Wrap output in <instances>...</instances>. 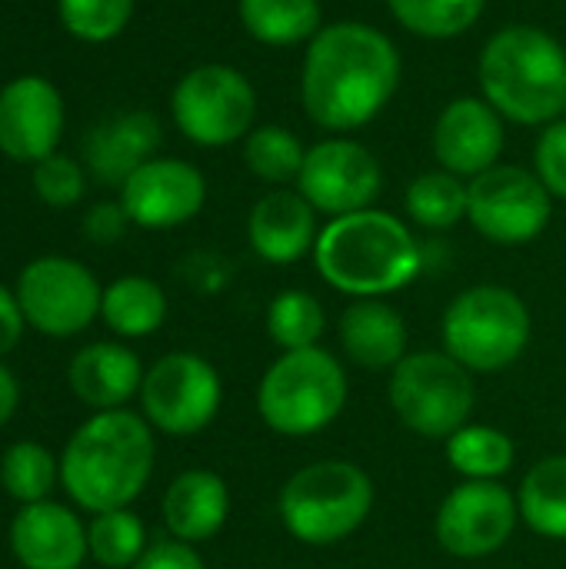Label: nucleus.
Returning a JSON list of instances; mask_svg holds the SVG:
<instances>
[{"mask_svg": "<svg viewBox=\"0 0 566 569\" xmlns=\"http://www.w3.org/2000/svg\"><path fill=\"white\" fill-rule=\"evenodd\" d=\"M400 70V53L384 30L360 20L324 23L300 70L304 110L324 130H357L394 100Z\"/></svg>", "mask_w": 566, "mask_h": 569, "instance_id": "f257e3e1", "label": "nucleus"}, {"mask_svg": "<svg viewBox=\"0 0 566 569\" xmlns=\"http://www.w3.org/2000/svg\"><path fill=\"white\" fill-rule=\"evenodd\" d=\"M153 427L130 410H103L73 430L60 453V483L87 513L130 507L150 483Z\"/></svg>", "mask_w": 566, "mask_h": 569, "instance_id": "f03ea898", "label": "nucleus"}, {"mask_svg": "<svg viewBox=\"0 0 566 569\" xmlns=\"http://www.w3.org/2000/svg\"><path fill=\"white\" fill-rule=\"evenodd\" d=\"M314 267L337 293L384 300L420 277L424 250L400 217L370 207L334 217L320 230Z\"/></svg>", "mask_w": 566, "mask_h": 569, "instance_id": "7ed1b4c3", "label": "nucleus"}, {"mask_svg": "<svg viewBox=\"0 0 566 569\" xmlns=\"http://www.w3.org/2000/svg\"><path fill=\"white\" fill-rule=\"evenodd\" d=\"M477 73L484 100L504 120L547 127L566 113L564 43L534 23L497 30L480 53Z\"/></svg>", "mask_w": 566, "mask_h": 569, "instance_id": "20e7f679", "label": "nucleus"}, {"mask_svg": "<svg viewBox=\"0 0 566 569\" xmlns=\"http://www.w3.org/2000/svg\"><path fill=\"white\" fill-rule=\"evenodd\" d=\"M377 490L364 467L350 460H317L300 467L277 497L284 530L304 547H337L374 513Z\"/></svg>", "mask_w": 566, "mask_h": 569, "instance_id": "39448f33", "label": "nucleus"}, {"mask_svg": "<svg viewBox=\"0 0 566 569\" xmlns=\"http://www.w3.org/2000/svg\"><path fill=\"white\" fill-rule=\"evenodd\" d=\"M350 400L344 363L324 350H284L257 383V413L280 437H314L327 430Z\"/></svg>", "mask_w": 566, "mask_h": 569, "instance_id": "423d86ee", "label": "nucleus"}, {"mask_svg": "<svg viewBox=\"0 0 566 569\" xmlns=\"http://www.w3.org/2000/svg\"><path fill=\"white\" fill-rule=\"evenodd\" d=\"M444 350L470 373H500L514 367L534 337V317L520 293L500 283L467 287L450 300L440 320Z\"/></svg>", "mask_w": 566, "mask_h": 569, "instance_id": "0eeeda50", "label": "nucleus"}, {"mask_svg": "<svg viewBox=\"0 0 566 569\" xmlns=\"http://www.w3.org/2000/svg\"><path fill=\"white\" fill-rule=\"evenodd\" d=\"M387 400L410 433L427 440H450L460 427L470 423L477 407V383L474 373L447 350H417L390 370Z\"/></svg>", "mask_w": 566, "mask_h": 569, "instance_id": "6e6552de", "label": "nucleus"}, {"mask_svg": "<svg viewBox=\"0 0 566 569\" xmlns=\"http://www.w3.org/2000/svg\"><path fill=\"white\" fill-rule=\"evenodd\" d=\"M170 113L177 130L197 147H230L254 130L257 90L237 67L200 63L177 80Z\"/></svg>", "mask_w": 566, "mask_h": 569, "instance_id": "1a4fd4ad", "label": "nucleus"}, {"mask_svg": "<svg viewBox=\"0 0 566 569\" xmlns=\"http://www.w3.org/2000/svg\"><path fill=\"white\" fill-rule=\"evenodd\" d=\"M224 403V380L217 367L190 350L160 357L140 387L143 420L167 437H193L207 430Z\"/></svg>", "mask_w": 566, "mask_h": 569, "instance_id": "9d476101", "label": "nucleus"}, {"mask_svg": "<svg viewBox=\"0 0 566 569\" xmlns=\"http://www.w3.org/2000/svg\"><path fill=\"white\" fill-rule=\"evenodd\" d=\"M554 213V197L527 167L497 163L467 183L470 227L500 247L534 243Z\"/></svg>", "mask_w": 566, "mask_h": 569, "instance_id": "9b49d317", "label": "nucleus"}, {"mask_svg": "<svg viewBox=\"0 0 566 569\" xmlns=\"http://www.w3.org/2000/svg\"><path fill=\"white\" fill-rule=\"evenodd\" d=\"M17 303L23 320L43 337H77L97 317L103 287L97 277L70 257H37L17 277Z\"/></svg>", "mask_w": 566, "mask_h": 569, "instance_id": "f8f14e48", "label": "nucleus"}, {"mask_svg": "<svg viewBox=\"0 0 566 569\" xmlns=\"http://www.w3.org/2000/svg\"><path fill=\"white\" fill-rule=\"evenodd\" d=\"M520 523L517 493L500 480H464L454 487L434 520V537L457 560H484L500 553Z\"/></svg>", "mask_w": 566, "mask_h": 569, "instance_id": "ddd939ff", "label": "nucleus"}, {"mask_svg": "<svg viewBox=\"0 0 566 569\" xmlns=\"http://www.w3.org/2000/svg\"><path fill=\"white\" fill-rule=\"evenodd\" d=\"M297 190L324 217H347L370 210L384 190V170L370 147L350 137H327L304 157Z\"/></svg>", "mask_w": 566, "mask_h": 569, "instance_id": "4468645a", "label": "nucleus"}, {"mask_svg": "<svg viewBox=\"0 0 566 569\" xmlns=\"http://www.w3.org/2000/svg\"><path fill=\"white\" fill-rule=\"evenodd\" d=\"M207 203L203 173L173 157H153L137 167L120 187V207L143 230H173L193 220Z\"/></svg>", "mask_w": 566, "mask_h": 569, "instance_id": "2eb2a0df", "label": "nucleus"}, {"mask_svg": "<svg viewBox=\"0 0 566 569\" xmlns=\"http://www.w3.org/2000/svg\"><path fill=\"white\" fill-rule=\"evenodd\" d=\"M63 137V97L37 73H23L0 90V153L17 163H40Z\"/></svg>", "mask_w": 566, "mask_h": 569, "instance_id": "dca6fc26", "label": "nucleus"}, {"mask_svg": "<svg viewBox=\"0 0 566 569\" xmlns=\"http://www.w3.org/2000/svg\"><path fill=\"white\" fill-rule=\"evenodd\" d=\"M504 140V117L484 97L450 100L434 123V157L440 170L460 180H474L497 167Z\"/></svg>", "mask_w": 566, "mask_h": 569, "instance_id": "f3484780", "label": "nucleus"}, {"mask_svg": "<svg viewBox=\"0 0 566 569\" xmlns=\"http://www.w3.org/2000/svg\"><path fill=\"white\" fill-rule=\"evenodd\" d=\"M10 553L23 569H80L90 557L87 527L53 500L27 503L10 523Z\"/></svg>", "mask_w": 566, "mask_h": 569, "instance_id": "a211bd4d", "label": "nucleus"}, {"mask_svg": "<svg viewBox=\"0 0 566 569\" xmlns=\"http://www.w3.org/2000/svg\"><path fill=\"white\" fill-rule=\"evenodd\" d=\"M247 237L260 260L277 267L297 263L317 247V210L300 190H270L254 203L247 217Z\"/></svg>", "mask_w": 566, "mask_h": 569, "instance_id": "6ab92c4d", "label": "nucleus"}, {"mask_svg": "<svg viewBox=\"0 0 566 569\" xmlns=\"http://www.w3.org/2000/svg\"><path fill=\"white\" fill-rule=\"evenodd\" d=\"M143 373L147 370L140 367V357L130 347L100 340L73 353L67 367V383L80 403L103 413L120 410L130 397H137L143 387Z\"/></svg>", "mask_w": 566, "mask_h": 569, "instance_id": "aec40b11", "label": "nucleus"}, {"mask_svg": "<svg viewBox=\"0 0 566 569\" xmlns=\"http://www.w3.org/2000/svg\"><path fill=\"white\" fill-rule=\"evenodd\" d=\"M157 147H160V120L147 110H130L93 127L83 143V157L100 183L123 187V180L137 167L153 160Z\"/></svg>", "mask_w": 566, "mask_h": 569, "instance_id": "412c9836", "label": "nucleus"}, {"mask_svg": "<svg viewBox=\"0 0 566 569\" xmlns=\"http://www.w3.org/2000/svg\"><path fill=\"white\" fill-rule=\"evenodd\" d=\"M160 513L173 540L203 543L227 527L230 490L214 470H183L170 480L160 500Z\"/></svg>", "mask_w": 566, "mask_h": 569, "instance_id": "4be33fe9", "label": "nucleus"}, {"mask_svg": "<svg viewBox=\"0 0 566 569\" xmlns=\"http://www.w3.org/2000/svg\"><path fill=\"white\" fill-rule=\"evenodd\" d=\"M340 350L354 367L394 370L407 357V320L384 300H354L337 323Z\"/></svg>", "mask_w": 566, "mask_h": 569, "instance_id": "5701e85b", "label": "nucleus"}, {"mask_svg": "<svg viewBox=\"0 0 566 569\" xmlns=\"http://www.w3.org/2000/svg\"><path fill=\"white\" fill-rule=\"evenodd\" d=\"M520 523L547 540H566V453L537 460L517 487Z\"/></svg>", "mask_w": 566, "mask_h": 569, "instance_id": "b1692460", "label": "nucleus"}, {"mask_svg": "<svg viewBox=\"0 0 566 569\" xmlns=\"http://www.w3.org/2000/svg\"><path fill=\"white\" fill-rule=\"evenodd\" d=\"M103 323L123 337V340H140L150 337L163 327L167 320V297L163 287L153 283L150 277H117L110 287H103V303H100Z\"/></svg>", "mask_w": 566, "mask_h": 569, "instance_id": "393cba45", "label": "nucleus"}, {"mask_svg": "<svg viewBox=\"0 0 566 569\" xmlns=\"http://www.w3.org/2000/svg\"><path fill=\"white\" fill-rule=\"evenodd\" d=\"M237 17L264 47H297L324 30L320 0H237Z\"/></svg>", "mask_w": 566, "mask_h": 569, "instance_id": "a878e982", "label": "nucleus"}, {"mask_svg": "<svg viewBox=\"0 0 566 569\" xmlns=\"http://www.w3.org/2000/svg\"><path fill=\"white\" fill-rule=\"evenodd\" d=\"M444 447H447L450 470L460 473L464 480H500L514 470L517 460V447L510 433L487 423L460 427L450 440H444Z\"/></svg>", "mask_w": 566, "mask_h": 569, "instance_id": "bb28decb", "label": "nucleus"}, {"mask_svg": "<svg viewBox=\"0 0 566 569\" xmlns=\"http://www.w3.org/2000/svg\"><path fill=\"white\" fill-rule=\"evenodd\" d=\"M404 207L424 230H450L467 220V183L447 170H427L407 187Z\"/></svg>", "mask_w": 566, "mask_h": 569, "instance_id": "cd10ccee", "label": "nucleus"}, {"mask_svg": "<svg viewBox=\"0 0 566 569\" xmlns=\"http://www.w3.org/2000/svg\"><path fill=\"white\" fill-rule=\"evenodd\" d=\"M147 527L130 507L93 513L87 527V550L97 567L130 569L147 553Z\"/></svg>", "mask_w": 566, "mask_h": 569, "instance_id": "c85d7f7f", "label": "nucleus"}, {"mask_svg": "<svg viewBox=\"0 0 566 569\" xmlns=\"http://www.w3.org/2000/svg\"><path fill=\"white\" fill-rule=\"evenodd\" d=\"M324 330H327V310L307 290H280L267 307V337L280 350L320 347Z\"/></svg>", "mask_w": 566, "mask_h": 569, "instance_id": "c756f323", "label": "nucleus"}, {"mask_svg": "<svg viewBox=\"0 0 566 569\" xmlns=\"http://www.w3.org/2000/svg\"><path fill=\"white\" fill-rule=\"evenodd\" d=\"M60 480V460L40 443H10L0 457V487L17 503H40Z\"/></svg>", "mask_w": 566, "mask_h": 569, "instance_id": "7c9ffc66", "label": "nucleus"}, {"mask_svg": "<svg viewBox=\"0 0 566 569\" xmlns=\"http://www.w3.org/2000/svg\"><path fill=\"white\" fill-rule=\"evenodd\" d=\"M387 7L404 30L427 40H450L480 20L487 0H387Z\"/></svg>", "mask_w": 566, "mask_h": 569, "instance_id": "2f4dec72", "label": "nucleus"}, {"mask_svg": "<svg viewBox=\"0 0 566 569\" xmlns=\"http://www.w3.org/2000/svg\"><path fill=\"white\" fill-rule=\"evenodd\" d=\"M304 157H307V150L297 140V133H290L280 123H264V127L250 130L244 140V160H247L250 173L260 177L264 183L297 180L304 170Z\"/></svg>", "mask_w": 566, "mask_h": 569, "instance_id": "473e14b6", "label": "nucleus"}, {"mask_svg": "<svg viewBox=\"0 0 566 569\" xmlns=\"http://www.w3.org/2000/svg\"><path fill=\"white\" fill-rule=\"evenodd\" d=\"M60 23L83 43H107L133 17V0H57Z\"/></svg>", "mask_w": 566, "mask_h": 569, "instance_id": "72a5a7b5", "label": "nucleus"}, {"mask_svg": "<svg viewBox=\"0 0 566 569\" xmlns=\"http://www.w3.org/2000/svg\"><path fill=\"white\" fill-rule=\"evenodd\" d=\"M87 190V177L83 167L63 153H50L47 160L33 163V193L53 207V210H67L73 203H80Z\"/></svg>", "mask_w": 566, "mask_h": 569, "instance_id": "f704fd0d", "label": "nucleus"}, {"mask_svg": "<svg viewBox=\"0 0 566 569\" xmlns=\"http://www.w3.org/2000/svg\"><path fill=\"white\" fill-rule=\"evenodd\" d=\"M534 173L550 190V197L566 200V117L540 130L534 143Z\"/></svg>", "mask_w": 566, "mask_h": 569, "instance_id": "c9c22d12", "label": "nucleus"}, {"mask_svg": "<svg viewBox=\"0 0 566 569\" xmlns=\"http://www.w3.org/2000/svg\"><path fill=\"white\" fill-rule=\"evenodd\" d=\"M130 569H207L203 557L193 550V543L183 540H157L147 547V553Z\"/></svg>", "mask_w": 566, "mask_h": 569, "instance_id": "e433bc0d", "label": "nucleus"}, {"mask_svg": "<svg viewBox=\"0 0 566 569\" xmlns=\"http://www.w3.org/2000/svg\"><path fill=\"white\" fill-rule=\"evenodd\" d=\"M127 223H130V217H127V210L120 207V200H117V203H97V207H90L87 217H83V233H87V240H93V243H117V240L123 237Z\"/></svg>", "mask_w": 566, "mask_h": 569, "instance_id": "4c0bfd02", "label": "nucleus"}, {"mask_svg": "<svg viewBox=\"0 0 566 569\" xmlns=\"http://www.w3.org/2000/svg\"><path fill=\"white\" fill-rule=\"evenodd\" d=\"M23 327H27V320H23V310L17 303V293L0 283V357H7L20 343Z\"/></svg>", "mask_w": 566, "mask_h": 569, "instance_id": "58836bf2", "label": "nucleus"}, {"mask_svg": "<svg viewBox=\"0 0 566 569\" xmlns=\"http://www.w3.org/2000/svg\"><path fill=\"white\" fill-rule=\"evenodd\" d=\"M17 403H20V383L10 373V367L0 363V427L10 423V417L17 413Z\"/></svg>", "mask_w": 566, "mask_h": 569, "instance_id": "ea45409f", "label": "nucleus"}]
</instances>
